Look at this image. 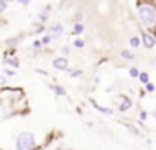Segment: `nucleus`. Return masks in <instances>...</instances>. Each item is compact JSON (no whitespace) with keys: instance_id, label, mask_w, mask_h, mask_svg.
Returning <instances> with one entry per match:
<instances>
[{"instance_id":"1","label":"nucleus","mask_w":156,"mask_h":150,"mask_svg":"<svg viewBox=\"0 0 156 150\" xmlns=\"http://www.w3.org/2000/svg\"><path fill=\"white\" fill-rule=\"evenodd\" d=\"M136 15H138V20L143 27H144L148 32L156 28V7L146 0H141L136 7Z\"/></svg>"},{"instance_id":"2","label":"nucleus","mask_w":156,"mask_h":150,"mask_svg":"<svg viewBox=\"0 0 156 150\" xmlns=\"http://www.w3.org/2000/svg\"><path fill=\"white\" fill-rule=\"evenodd\" d=\"M14 150H39V142L35 133L32 132H20L17 133L14 142Z\"/></svg>"},{"instance_id":"3","label":"nucleus","mask_w":156,"mask_h":150,"mask_svg":"<svg viewBox=\"0 0 156 150\" xmlns=\"http://www.w3.org/2000/svg\"><path fill=\"white\" fill-rule=\"evenodd\" d=\"M133 105H134V102H133V98L129 95H124V93H122V95L118 97V112L126 113L133 108Z\"/></svg>"},{"instance_id":"4","label":"nucleus","mask_w":156,"mask_h":150,"mask_svg":"<svg viewBox=\"0 0 156 150\" xmlns=\"http://www.w3.org/2000/svg\"><path fill=\"white\" fill-rule=\"evenodd\" d=\"M139 37H141V45H144L146 48H154L156 47V35L153 32L143 30Z\"/></svg>"},{"instance_id":"5","label":"nucleus","mask_w":156,"mask_h":150,"mask_svg":"<svg viewBox=\"0 0 156 150\" xmlns=\"http://www.w3.org/2000/svg\"><path fill=\"white\" fill-rule=\"evenodd\" d=\"M47 33L52 37V40H57V38H61V37L64 35V25H62V23H59V22L52 23V25L47 28Z\"/></svg>"},{"instance_id":"6","label":"nucleus","mask_w":156,"mask_h":150,"mask_svg":"<svg viewBox=\"0 0 156 150\" xmlns=\"http://www.w3.org/2000/svg\"><path fill=\"white\" fill-rule=\"evenodd\" d=\"M52 67H54L55 70H61V72H67L69 70V58L67 57H55L54 60H52Z\"/></svg>"},{"instance_id":"7","label":"nucleus","mask_w":156,"mask_h":150,"mask_svg":"<svg viewBox=\"0 0 156 150\" xmlns=\"http://www.w3.org/2000/svg\"><path fill=\"white\" fill-rule=\"evenodd\" d=\"M89 103H91V105L94 107V108L98 110L99 113H102V115H108V117H112V115H114V110H112V108H109V107L101 105V103H98L94 98H89Z\"/></svg>"},{"instance_id":"8","label":"nucleus","mask_w":156,"mask_h":150,"mask_svg":"<svg viewBox=\"0 0 156 150\" xmlns=\"http://www.w3.org/2000/svg\"><path fill=\"white\" fill-rule=\"evenodd\" d=\"M121 125L124 127L126 130H128L131 135H134V137H141V130L136 127V123H131V122H128V120H121Z\"/></svg>"},{"instance_id":"9","label":"nucleus","mask_w":156,"mask_h":150,"mask_svg":"<svg viewBox=\"0 0 156 150\" xmlns=\"http://www.w3.org/2000/svg\"><path fill=\"white\" fill-rule=\"evenodd\" d=\"M49 88L54 92V95H57V97H66L67 95V90L64 88L62 85H59V83H49Z\"/></svg>"},{"instance_id":"10","label":"nucleus","mask_w":156,"mask_h":150,"mask_svg":"<svg viewBox=\"0 0 156 150\" xmlns=\"http://www.w3.org/2000/svg\"><path fill=\"white\" fill-rule=\"evenodd\" d=\"M4 65H9L10 68L17 70L19 67H20V60H19L17 57H5V58H4Z\"/></svg>"},{"instance_id":"11","label":"nucleus","mask_w":156,"mask_h":150,"mask_svg":"<svg viewBox=\"0 0 156 150\" xmlns=\"http://www.w3.org/2000/svg\"><path fill=\"white\" fill-rule=\"evenodd\" d=\"M49 10H51V7H45L44 10H41L37 15V22L39 23H45L49 20Z\"/></svg>"},{"instance_id":"12","label":"nucleus","mask_w":156,"mask_h":150,"mask_svg":"<svg viewBox=\"0 0 156 150\" xmlns=\"http://www.w3.org/2000/svg\"><path fill=\"white\" fill-rule=\"evenodd\" d=\"M129 47L131 48H138L139 45H141V37L139 35H133V37H129Z\"/></svg>"},{"instance_id":"13","label":"nucleus","mask_w":156,"mask_h":150,"mask_svg":"<svg viewBox=\"0 0 156 150\" xmlns=\"http://www.w3.org/2000/svg\"><path fill=\"white\" fill-rule=\"evenodd\" d=\"M67 73H69L71 78H81V77L84 75V70H81V68H69Z\"/></svg>"},{"instance_id":"14","label":"nucleus","mask_w":156,"mask_h":150,"mask_svg":"<svg viewBox=\"0 0 156 150\" xmlns=\"http://www.w3.org/2000/svg\"><path fill=\"white\" fill-rule=\"evenodd\" d=\"M84 23H74V27H72V35H76V37H79L82 32H84Z\"/></svg>"},{"instance_id":"15","label":"nucleus","mask_w":156,"mask_h":150,"mask_svg":"<svg viewBox=\"0 0 156 150\" xmlns=\"http://www.w3.org/2000/svg\"><path fill=\"white\" fill-rule=\"evenodd\" d=\"M121 57L124 60H133V58H134V52H133V50H129V48H122L121 50Z\"/></svg>"},{"instance_id":"16","label":"nucleus","mask_w":156,"mask_h":150,"mask_svg":"<svg viewBox=\"0 0 156 150\" xmlns=\"http://www.w3.org/2000/svg\"><path fill=\"white\" fill-rule=\"evenodd\" d=\"M138 78H139V82L144 85V83L149 82V73L146 72V70H141V72H139V77H138Z\"/></svg>"},{"instance_id":"17","label":"nucleus","mask_w":156,"mask_h":150,"mask_svg":"<svg viewBox=\"0 0 156 150\" xmlns=\"http://www.w3.org/2000/svg\"><path fill=\"white\" fill-rule=\"evenodd\" d=\"M139 72H141V70H139L138 67H131V68L128 70V73H129V77H131V78H138Z\"/></svg>"},{"instance_id":"18","label":"nucleus","mask_w":156,"mask_h":150,"mask_svg":"<svg viewBox=\"0 0 156 150\" xmlns=\"http://www.w3.org/2000/svg\"><path fill=\"white\" fill-rule=\"evenodd\" d=\"M72 47H74V48H84V47H86V42H84L82 38H79V37H77V38L72 42Z\"/></svg>"},{"instance_id":"19","label":"nucleus","mask_w":156,"mask_h":150,"mask_svg":"<svg viewBox=\"0 0 156 150\" xmlns=\"http://www.w3.org/2000/svg\"><path fill=\"white\" fill-rule=\"evenodd\" d=\"M144 92H148V93H154V92H156V83H151V82L144 83Z\"/></svg>"},{"instance_id":"20","label":"nucleus","mask_w":156,"mask_h":150,"mask_svg":"<svg viewBox=\"0 0 156 150\" xmlns=\"http://www.w3.org/2000/svg\"><path fill=\"white\" fill-rule=\"evenodd\" d=\"M51 42H52V37L49 35L47 32H45L44 35L41 37V43H42V45H49V43H51Z\"/></svg>"},{"instance_id":"21","label":"nucleus","mask_w":156,"mask_h":150,"mask_svg":"<svg viewBox=\"0 0 156 150\" xmlns=\"http://www.w3.org/2000/svg\"><path fill=\"white\" fill-rule=\"evenodd\" d=\"M4 75L5 77H15V75H17V70L10 68V67H5V68H4Z\"/></svg>"},{"instance_id":"22","label":"nucleus","mask_w":156,"mask_h":150,"mask_svg":"<svg viewBox=\"0 0 156 150\" xmlns=\"http://www.w3.org/2000/svg\"><path fill=\"white\" fill-rule=\"evenodd\" d=\"M148 117H149V113L146 112V110H139V112H138V120L146 122V120H148Z\"/></svg>"},{"instance_id":"23","label":"nucleus","mask_w":156,"mask_h":150,"mask_svg":"<svg viewBox=\"0 0 156 150\" xmlns=\"http://www.w3.org/2000/svg\"><path fill=\"white\" fill-rule=\"evenodd\" d=\"M42 43H41V38H37V40H34V42H32V48L35 50V52H39V50H42Z\"/></svg>"},{"instance_id":"24","label":"nucleus","mask_w":156,"mask_h":150,"mask_svg":"<svg viewBox=\"0 0 156 150\" xmlns=\"http://www.w3.org/2000/svg\"><path fill=\"white\" fill-rule=\"evenodd\" d=\"M82 18H84V13H82V12H77L72 20H74V23H82Z\"/></svg>"},{"instance_id":"25","label":"nucleus","mask_w":156,"mask_h":150,"mask_svg":"<svg viewBox=\"0 0 156 150\" xmlns=\"http://www.w3.org/2000/svg\"><path fill=\"white\" fill-rule=\"evenodd\" d=\"M9 8V2L7 0H0V13H4Z\"/></svg>"},{"instance_id":"26","label":"nucleus","mask_w":156,"mask_h":150,"mask_svg":"<svg viewBox=\"0 0 156 150\" xmlns=\"http://www.w3.org/2000/svg\"><path fill=\"white\" fill-rule=\"evenodd\" d=\"M2 87H7V77L4 75V73H0V88Z\"/></svg>"},{"instance_id":"27","label":"nucleus","mask_w":156,"mask_h":150,"mask_svg":"<svg viewBox=\"0 0 156 150\" xmlns=\"http://www.w3.org/2000/svg\"><path fill=\"white\" fill-rule=\"evenodd\" d=\"M19 40H20V37H15V38H9V40H7V45L14 47V45H17Z\"/></svg>"},{"instance_id":"28","label":"nucleus","mask_w":156,"mask_h":150,"mask_svg":"<svg viewBox=\"0 0 156 150\" xmlns=\"http://www.w3.org/2000/svg\"><path fill=\"white\" fill-rule=\"evenodd\" d=\"M61 52H62V55H64V57H67L69 53H71V47L64 45V47H62V48H61Z\"/></svg>"},{"instance_id":"29","label":"nucleus","mask_w":156,"mask_h":150,"mask_svg":"<svg viewBox=\"0 0 156 150\" xmlns=\"http://www.w3.org/2000/svg\"><path fill=\"white\" fill-rule=\"evenodd\" d=\"M34 72H35V73H39V75H44V77H49V73H47V72H45V70H44V68H35V70H34Z\"/></svg>"},{"instance_id":"30","label":"nucleus","mask_w":156,"mask_h":150,"mask_svg":"<svg viewBox=\"0 0 156 150\" xmlns=\"http://www.w3.org/2000/svg\"><path fill=\"white\" fill-rule=\"evenodd\" d=\"M17 3H20V5H29V3L32 2V0H15Z\"/></svg>"},{"instance_id":"31","label":"nucleus","mask_w":156,"mask_h":150,"mask_svg":"<svg viewBox=\"0 0 156 150\" xmlns=\"http://www.w3.org/2000/svg\"><path fill=\"white\" fill-rule=\"evenodd\" d=\"M92 83H94V85H98V83H99V77H96V78L92 80Z\"/></svg>"},{"instance_id":"32","label":"nucleus","mask_w":156,"mask_h":150,"mask_svg":"<svg viewBox=\"0 0 156 150\" xmlns=\"http://www.w3.org/2000/svg\"><path fill=\"white\" fill-rule=\"evenodd\" d=\"M86 125H87L89 128H92V127H94V123H92V122H86Z\"/></svg>"},{"instance_id":"33","label":"nucleus","mask_w":156,"mask_h":150,"mask_svg":"<svg viewBox=\"0 0 156 150\" xmlns=\"http://www.w3.org/2000/svg\"><path fill=\"white\" fill-rule=\"evenodd\" d=\"M151 117H153V118L156 120V110H151Z\"/></svg>"},{"instance_id":"34","label":"nucleus","mask_w":156,"mask_h":150,"mask_svg":"<svg viewBox=\"0 0 156 150\" xmlns=\"http://www.w3.org/2000/svg\"><path fill=\"white\" fill-rule=\"evenodd\" d=\"M154 67H156V60H154Z\"/></svg>"}]
</instances>
